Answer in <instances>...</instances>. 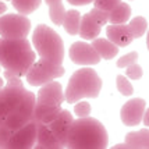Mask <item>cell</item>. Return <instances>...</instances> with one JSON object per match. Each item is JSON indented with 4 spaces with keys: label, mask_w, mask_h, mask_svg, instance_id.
I'll return each instance as SVG.
<instances>
[{
    "label": "cell",
    "mask_w": 149,
    "mask_h": 149,
    "mask_svg": "<svg viewBox=\"0 0 149 149\" xmlns=\"http://www.w3.org/2000/svg\"><path fill=\"white\" fill-rule=\"evenodd\" d=\"M109 145L107 130L102 121L91 116L72 120L65 139L68 148H106Z\"/></svg>",
    "instance_id": "obj_1"
},
{
    "label": "cell",
    "mask_w": 149,
    "mask_h": 149,
    "mask_svg": "<svg viewBox=\"0 0 149 149\" xmlns=\"http://www.w3.org/2000/svg\"><path fill=\"white\" fill-rule=\"evenodd\" d=\"M36 60V53L26 38H0V65L18 77H24Z\"/></svg>",
    "instance_id": "obj_2"
},
{
    "label": "cell",
    "mask_w": 149,
    "mask_h": 149,
    "mask_svg": "<svg viewBox=\"0 0 149 149\" xmlns=\"http://www.w3.org/2000/svg\"><path fill=\"white\" fill-rule=\"evenodd\" d=\"M102 86L103 82L99 74L91 65H84V68H78L70 77L64 91V100L74 104L81 99H96Z\"/></svg>",
    "instance_id": "obj_3"
},
{
    "label": "cell",
    "mask_w": 149,
    "mask_h": 149,
    "mask_svg": "<svg viewBox=\"0 0 149 149\" xmlns=\"http://www.w3.org/2000/svg\"><path fill=\"white\" fill-rule=\"evenodd\" d=\"M32 45L39 58L53 64H63L64 60V42L53 28L46 24H39L32 32Z\"/></svg>",
    "instance_id": "obj_4"
},
{
    "label": "cell",
    "mask_w": 149,
    "mask_h": 149,
    "mask_svg": "<svg viewBox=\"0 0 149 149\" xmlns=\"http://www.w3.org/2000/svg\"><path fill=\"white\" fill-rule=\"evenodd\" d=\"M64 67L63 64H53L50 61H46L43 58H38L28 68L26 74L24 75L26 82L32 86H40L49 81L57 79L64 75Z\"/></svg>",
    "instance_id": "obj_5"
},
{
    "label": "cell",
    "mask_w": 149,
    "mask_h": 149,
    "mask_svg": "<svg viewBox=\"0 0 149 149\" xmlns=\"http://www.w3.org/2000/svg\"><path fill=\"white\" fill-rule=\"evenodd\" d=\"M36 104V96L31 91H25L22 99L18 102V104L11 111L7 113L3 123L8 125L11 130H18L19 127L25 125L28 121H31L32 113Z\"/></svg>",
    "instance_id": "obj_6"
},
{
    "label": "cell",
    "mask_w": 149,
    "mask_h": 149,
    "mask_svg": "<svg viewBox=\"0 0 149 149\" xmlns=\"http://www.w3.org/2000/svg\"><path fill=\"white\" fill-rule=\"evenodd\" d=\"M31 31V19L22 14H1L0 15V38H26Z\"/></svg>",
    "instance_id": "obj_7"
},
{
    "label": "cell",
    "mask_w": 149,
    "mask_h": 149,
    "mask_svg": "<svg viewBox=\"0 0 149 149\" xmlns=\"http://www.w3.org/2000/svg\"><path fill=\"white\" fill-rule=\"evenodd\" d=\"M70 58L77 65H96L100 63L102 58L99 57L96 50L91 43L86 42H74L68 50Z\"/></svg>",
    "instance_id": "obj_8"
},
{
    "label": "cell",
    "mask_w": 149,
    "mask_h": 149,
    "mask_svg": "<svg viewBox=\"0 0 149 149\" xmlns=\"http://www.w3.org/2000/svg\"><path fill=\"white\" fill-rule=\"evenodd\" d=\"M145 107H146V102L142 97H134V99H130L128 102H125L120 110V118L124 125L127 127L139 125Z\"/></svg>",
    "instance_id": "obj_9"
},
{
    "label": "cell",
    "mask_w": 149,
    "mask_h": 149,
    "mask_svg": "<svg viewBox=\"0 0 149 149\" xmlns=\"http://www.w3.org/2000/svg\"><path fill=\"white\" fill-rule=\"evenodd\" d=\"M63 102H64V91L60 82L53 79L40 85L36 93V103L47 104V106H61Z\"/></svg>",
    "instance_id": "obj_10"
},
{
    "label": "cell",
    "mask_w": 149,
    "mask_h": 149,
    "mask_svg": "<svg viewBox=\"0 0 149 149\" xmlns=\"http://www.w3.org/2000/svg\"><path fill=\"white\" fill-rule=\"evenodd\" d=\"M36 141V124L33 121H28L25 125L14 130L7 148H33Z\"/></svg>",
    "instance_id": "obj_11"
},
{
    "label": "cell",
    "mask_w": 149,
    "mask_h": 149,
    "mask_svg": "<svg viewBox=\"0 0 149 149\" xmlns=\"http://www.w3.org/2000/svg\"><path fill=\"white\" fill-rule=\"evenodd\" d=\"M72 120H74V117H72L71 113L68 110L61 109L60 114L50 124H47L49 130L53 132V135L56 136V139L60 142L61 146H65L67 134H68V130H70V125H71Z\"/></svg>",
    "instance_id": "obj_12"
},
{
    "label": "cell",
    "mask_w": 149,
    "mask_h": 149,
    "mask_svg": "<svg viewBox=\"0 0 149 149\" xmlns=\"http://www.w3.org/2000/svg\"><path fill=\"white\" fill-rule=\"evenodd\" d=\"M25 91L26 89L24 88V84H4L0 88V100L3 102L4 107L7 109V113L11 111L18 104Z\"/></svg>",
    "instance_id": "obj_13"
},
{
    "label": "cell",
    "mask_w": 149,
    "mask_h": 149,
    "mask_svg": "<svg viewBox=\"0 0 149 149\" xmlns=\"http://www.w3.org/2000/svg\"><path fill=\"white\" fill-rule=\"evenodd\" d=\"M106 35L107 39L111 40L118 47H125L134 40V36L131 33L128 24H110L106 26Z\"/></svg>",
    "instance_id": "obj_14"
},
{
    "label": "cell",
    "mask_w": 149,
    "mask_h": 149,
    "mask_svg": "<svg viewBox=\"0 0 149 149\" xmlns=\"http://www.w3.org/2000/svg\"><path fill=\"white\" fill-rule=\"evenodd\" d=\"M100 29H102V26L99 25L88 13L84 14V15H81L78 33H79V36L82 39H85V40H92V39L97 38V36L100 35Z\"/></svg>",
    "instance_id": "obj_15"
},
{
    "label": "cell",
    "mask_w": 149,
    "mask_h": 149,
    "mask_svg": "<svg viewBox=\"0 0 149 149\" xmlns=\"http://www.w3.org/2000/svg\"><path fill=\"white\" fill-rule=\"evenodd\" d=\"M33 148H63L46 124L36 125V141Z\"/></svg>",
    "instance_id": "obj_16"
},
{
    "label": "cell",
    "mask_w": 149,
    "mask_h": 149,
    "mask_svg": "<svg viewBox=\"0 0 149 149\" xmlns=\"http://www.w3.org/2000/svg\"><path fill=\"white\" fill-rule=\"evenodd\" d=\"M92 46L96 50V53L99 54L100 58L104 60H111L113 57H116L118 54V46L114 45L111 40H109L107 38H95L92 39Z\"/></svg>",
    "instance_id": "obj_17"
},
{
    "label": "cell",
    "mask_w": 149,
    "mask_h": 149,
    "mask_svg": "<svg viewBox=\"0 0 149 149\" xmlns=\"http://www.w3.org/2000/svg\"><path fill=\"white\" fill-rule=\"evenodd\" d=\"M131 17V7L128 3L120 1L117 6H114L109 11V18L107 21L110 24H124L127 22Z\"/></svg>",
    "instance_id": "obj_18"
},
{
    "label": "cell",
    "mask_w": 149,
    "mask_h": 149,
    "mask_svg": "<svg viewBox=\"0 0 149 149\" xmlns=\"http://www.w3.org/2000/svg\"><path fill=\"white\" fill-rule=\"evenodd\" d=\"M125 143L128 148H148L149 145V131L145 127L139 131H132L125 135Z\"/></svg>",
    "instance_id": "obj_19"
},
{
    "label": "cell",
    "mask_w": 149,
    "mask_h": 149,
    "mask_svg": "<svg viewBox=\"0 0 149 149\" xmlns=\"http://www.w3.org/2000/svg\"><path fill=\"white\" fill-rule=\"evenodd\" d=\"M79 19H81V14L77 10H68L65 11L61 26L64 28V31L71 36L78 35V29H79Z\"/></svg>",
    "instance_id": "obj_20"
},
{
    "label": "cell",
    "mask_w": 149,
    "mask_h": 149,
    "mask_svg": "<svg viewBox=\"0 0 149 149\" xmlns=\"http://www.w3.org/2000/svg\"><path fill=\"white\" fill-rule=\"evenodd\" d=\"M46 6L49 7V17L54 25L60 26L63 22L65 14V8L63 4V0H45Z\"/></svg>",
    "instance_id": "obj_21"
},
{
    "label": "cell",
    "mask_w": 149,
    "mask_h": 149,
    "mask_svg": "<svg viewBox=\"0 0 149 149\" xmlns=\"http://www.w3.org/2000/svg\"><path fill=\"white\" fill-rule=\"evenodd\" d=\"M13 7L17 10V13L22 15L32 14L35 10H38L42 0H10Z\"/></svg>",
    "instance_id": "obj_22"
},
{
    "label": "cell",
    "mask_w": 149,
    "mask_h": 149,
    "mask_svg": "<svg viewBox=\"0 0 149 149\" xmlns=\"http://www.w3.org/2000/svg\"><path fill=\"white\" fill-rule=\"evenodd\" d=\"M128 28H130V31H131V33H132L134 39L141 38L143 33H145L146 28H148V22H146V19L143 18L142 15H136V17L130 19Z\"/></svg>",
    "instance_id": "obj_23"
},
{
    "label": "cell",
    "mask_w": 149,
    "mask_h": 149,
    "mask_svg": "<svg viewBox=\"0 0 149 149\" xmlns=\"http://www.w3.org/2000/svg\"><path fill=\"white\" fill-rule=\"evenodd\" d=\"M116 84H117V89L118 92L124 95V96H131L132 93H134V88H132V85H131L130 79L123 75V74H118L116 77Z\"/></svg>",
    "instance_id": "obj_24"
},
{
    "label": "cell",
    "mask_w": 149,
    "mask_h": 149,
    "mask_svg": "<svg viewBox=\"0 0 149 149\" xmlns=\"http://www.w3.org/2000/svg\"><path fill=\"white\" fill-rule=\"evenodd\" d=\"M91 111H92V106L88 100H78L74 103V113L77 117H86V116H91Z\"/></svg>",
    "instance_id": "obj_25"
},
{
    "label": "cell",
    "mask_w": 149,
    "mask_h": 149,
    "mask_svg": "<svg viewBox=\"0 0 149 149\" xmlns=\"http://www.w3.org/2000/svg\"><path fill=\"white\" fill-rule=\"evenodd\" d=\"M89 15H91L92 18L96 21L97 24L100 26L106 25L109 21H107V18H109V11H104V10H102V8H97V7H93V8H91V11H89Z\"/></svg>",
    "instance_id": "obj_26"
},
{
    "label": "cell",
    "mask_w": 149,
    "mask_h": 149,
    "mask_svg": "<svg viewBox=\"0 0 149 149\" xmlns=\"http://www.w3.org/2000/svg\"><path fill=\"white\" fill-rule=\"evenodd\" d=\"M143 75V70L142 67L136 63H132L128 67H125V77L128 79H132V81H138L141 79Z\"/></svg>",
    "instance_id": "obj_27"
},
{
    "label": "cell",
    "mask_w": 149,
    "mask_h": 149,
    "mask_svg": "<svg viewBox=\"0 0 149 149\" xmlns=\"http://www.w3.org/2000/svg\"><path fill=\"white\" fill-rule=\"evenodd\" d=\"M136 60H138V53L130 52V53H127V54H124V56H121V57L117 60V67L125 68V67H128L132 63H136Z\"/></svg>",
    "instance_id": "obj_28"
},
{
    "label": "cell",
    "mask_w": 149,
    "mask_h": 149,
    "mask_svg": "<svg viewBox=\"0 0 149 149\" xmlns=\"http://www.w3.org/2000/svg\"><path fill=\"white\" fill-rule=\"evenodd\" d=\"M13 131L14 130H11L4 123H0V148H7V143L10 141Z\"/></svg>",
    "instance_id": "obj_29"
},
{
    "label": "cell",
    "mask_w": 149,
    "mask_h": 149,
    "mask_svg": "<svg viewBox=\"0 0 149 149\" xmlns=\"http://www.w3.org/2000/svg\"><path fill=\"white\" fill-rule=\"evenodd\" d=\"M121 0H93V7H97V8H102L104 11H110L114 6H117Z\"/></svg>",
    "instance_id": "obj_30"
},
{
    "label": "cell",
    "mask_w": 149,
    "mask_h": 149,
    "mask_svg": "<svg viewBox=\"0 0 149 149\" xmlns=\"http://www.w3.org/2000/svg\"><path fill=\"white\" fill-rule=\"evenodd\" d=\"M60 110H61V106H60V107H56V109H54V110H52V111H49L47 114H45V116L42 117L40 123H42V124H46V125H47V124H50L53 120H54V118H56V117L60 114Z\"/></svg>",
    "instance_id": "obj_31"
},
{
    "label": "cell",
    "mask_w": 149,
    "mask_h": 149,
    "mask_svg": "<svg viewBox=\"0 0 149 149\" xmlns=\"http://www.w3.org/2000/svg\"><path fill=\"white\" fill-rule=\"evenodd\" d=\"M67 1L72 6H86V4L92 3L93 0H67Z\"/></svg>",
    "instance_id": "obj_32"
},
{
    "label": "cell",
    "mask_w": 149,
    "mask_h": 149,
    "mask_svg": "<svg viewBox=\"0 0 149 149\" xmlns=\"http://www.w3.org/2000/svg\"><path fill=\"white\" fill-rule=\"evenodd\" d=\"M148 113H149V110H148V107H145V110H143V114H142V120H141V123L145 125V127H148L149 125V118H148Z\"/></svg>",
    "instance_id": "obj_33"
},
{
    "label": "cell",
    "mask_w": 149,
    "mask_h": 149,
    "mask_svg": "<svg viewBox=\"0 0 149 149\" xmlns=\"http://www.w3.org/2000/svg\"><path fill=\"white\" fill-rule=\"evenodd\" d=\"M7 11V6H6V3L3 1V0H0V15L1 14H4Z\"/></svg>",
    "instance_id": "obj_34"
},
{
    "label": "cell",
    "mask_w": 149,
    "mask_h": 149,
    "mask_svg": "<svg viewBox=\"0 0 149 149\" xmlns=\"http://www.w3.org/2000/svg\"><path fill=\"white\" fill-rule=\"evenodd\" d=\"M113 148H128V146H127V143L124 142V143H117V145H114Z\"/></svg>",
    "instance_id": "obj_35"
},
{
    "label": "cell",
    "mask_w": 149,
    "mask_h": 149,
    "mask_svg": "<svg viewBox=\"0 0 149 149\" xmlns=\"http://www.w3.org/2000/svg\"><path fill=\"white\" fill-rule=\"evenodd\" d=\"M4 85V79H3V77H0V88Z\"/></svg>",
    "instance_id": "obj_36"
},
{
    "label": "cell",
    "mask_w": 149,
    "mask_h": 149,
    "mask_svg": "<svg viewBox=\"0 0 149 149\" xmlns=\"http://www.w3.org/2000/svg\"><path fill=\"white\" fill-rule=\"evenodd\" d=\"M0 74H1V65H0Z\"/></svg>",
    "instance_id": "obj_37"
},
{
    "label": "cell",
    "mask_w": 149,
    "mask_h": 149,
    "mask_svg": "<svg viewBox=\"0 0 149 149\" xmlns=\"http://www.w3.org/2000/svg\"><path fill=\"white\" fill-rule=\"evenodd\" d=\"M3 1H10V0H3Z\"/></svg>",
    "instance_id": "obj_38"
}]
</instances>
